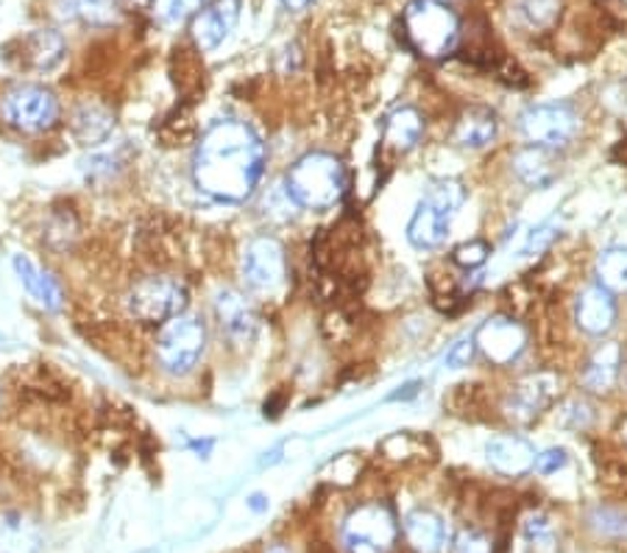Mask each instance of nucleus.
<instances>
[{
  "label": "nucleus",
  "mask_w": 627,
  "mask_h": 553,
  "mask_svg": "<svg viewBox=\"0 0 627 553\" xmlns=\"http://www.w3.org/2000/svg\"><path fill=\"white\" fill-rule=\"evenodd\" d=\"M265 173V143L245 121L223 118L204 134L193 154V179L204 197L221 204H243L254 197Z\"/></svg>",
  "instance_id": "1"
},
{
  "label": "nucleus",
  "mask_w": 627,
  "mask_h": 553,
  "mask_svg": "<svg viewBox=\"0 0 627 553\" xmlns=\"http://www.w3.org/2000/svg\"><path fill=\"white\" fill-rule=\"evenodd\" d=\"M282 191L302 210H330L348 191L346 168L337 157L326 154V151H313V154H304L302 160L293 162Z\"/></svg>",
  "instance_id": "2"
},
{
  "label": "nucleus",
  "mask_w": 627,
  "mask_h": 553,
  "mask_svg": "<svg viewBox=\"0 0 627 553\" xmlns=\"http://www.w3.org/2000/svg\"><path fill=\"white\" fill-rule=\"evenodd\" d=\"M463 199H466V188L457 179H435V182H429L422 202L413 210L411 224H407V241L416 249H422V252L444 247Z\"/></svg>",
  "instance_id": "3"
},
{
  "label": "nucleus",
  "mask_w": 627,
  "mask_h": 553,
  "mask_svg": "<svg viewBox=\"0 0 627 553\" xmlns=\"http://www.w3.org/2000/svg\"><path fill=\"white\" fill-rule=\"evenodd\" d=\"M402 29L413 51L429 59L446 57L457 46L461 34L457 14L441 0H411L402 18Z\"/></svg>",
  "instance_id": "4"
},
{
  "label": "nucleus",
  "mask_w": 627,
  "mask_h": 553,
  "mask_svg": "<svg viewBox=\"0 0 627 553\" xmlns=\"http://www.w3.org/2000/svg\"><path fill=\"white\" fill-rule=\"evenodd\" d=\"M206 350V328L199 316L179 313V316L162 322L156 335V361L168 375L182 378L193 372Z\"/></svg>",
  "instance_id": "5"
},
{
  "label": "nucleus",
  "mask_w": 627,
  "mask_h": 553,
  "mask_svg": "<svg viewBox=\"0 0 627 553\" xmlns=\"http://www.w3.org/2000/svg\"><path fill=\"white\" fill-rule=\"evenodd\" d=\"M400 536L394 512L388 503L371 501L352 509L341 525V540L346 553H391Z\"/></svg>",
  "instance_id": "6"
},
{
  "label": "nucleus",
  "mask_w": 627,
  "mask_h": 553,
  "mask_svg": "<svg viewBox=\"0 0 627 553\" xmlns=\"http://www.w3.org/2000/svg\"><path fill=\"white\" fill-rule=\"evenodd\" d=\"M0 115L12 129L26 134H40L57 127L59 101L48 87L20 84L0 101Z\"/></svg>",
  "instance_id": "7"
},
{
  "label": "nucleus",
  "mask_w": 627,
  "mask_h": 553,
  "mask_svg": "<svg viewBox=\"0 0 627 553\" xmlns=\"http://www.w3.org/2000/svg\"><path fill=\"white\" fill-rule=\"evenodd\" d=\"M129 313L140 322H168L188 308V289L171 276H145L129 291Z\"/></svg>",
  "instance_id": "8"
},
{
  "label": "nucleus",
  "mask_w": 627,
  "mask_h": 553,
  "mask_svg": "<svg viewBox=\"0 0 627 553\" xmlns=\"http://www.w3.org/2000/svg\"><path fill=\"white\" fill-rule=\"evenodd\" d=\"M519 129L538 149H564L577 132V115L569 104H533L519 115Z\"/></svg>",
  "instance_id": "9"
},
{
  "label": "nucleus",
  "mask_w": 627,
  "mask_h": 553,
  "mask_svg": "<svg viewBox=\"0 0 627 553\" xmlns=\"http://www.w3.org/2000/svg\"><path fill=\"white\" fill-rule=\"evenodd\" d=\"M240 269H243V280L251 291H257V294H271V291H276L282 283H285V274H287L285 247L271 235L254 238V241L245 247Z\"/></svg>",
  "instance_id": "10"
},
{
  "label": "nucleus",
  "mask_w": 627,
  "mask_h": 553,
  "mask_svg": "<svg viewBox=\"0 0 627 553\" xmlns=\"http://www.w3.org/2000/svg\"><path fill=\"white\" fill-rule=\"evenodd\" d=\"M477 352H483L494 366H510L527 350V330L516 319L494 316L485 319L474 333Z\"/></svg>",
  "instance_id": "11"
},
{
  "label": "nucleus",
  "mask_w": 627,
  "mask_h": 553,
  "mask_svg": "<svg viewBox=\"0 0 627 553\" xmlns=\"http://www.w3.org/2000/svg\"><path fill=\"white\" fill-rule=\"evenodd\" d=\"M555 394H558V378L549 375V372H538V375L525 378V381H519L510 389L508 400H505V411L514 422L527 425L553 403Z\"/></svg>",
  "instance_id": "12"
},
{
  "label": "nucleus",
  "mask_w": 627,
  "mask_h": 553,
  "mask_svg": "<svg viewBox=\"0 0 627 553\" xmlns=\"http://www.w3.org/2000/svg\"><path fill=\"white\" fill-rule=\"evenodd\" d=\"M485 459H488V464L496 473L519 479V475L530 473L533 464H536V448L525 436L499 433V436H494L485 444Z\"/></svg>",
  "instance_id": "13"
},
{
  "label": "nucleus",
  "mask_w": 627,
  "mask_h": 553,
  "mask_svg": "<svg viewBox=\"0 0 627 553\" xmlns=\"http://www.w3.org/2000/svg\"><path fill=\"white\" fill-rule=\"evenodd\" d=\"M575 322L586 335L603 339L616 324V300L603 285H588L575 302Z\"/></svg>",
  "instance_id": "14"
},
{
  "label": "nucleus",
  "mask_w": 627,
  "mask_h": 553,
  "mask_svg": "<svg viewBox=\"0 0 627 553\" xmlns=\"http://www.w3.org/2000/svg\"><path fill=\"white\" fill-rule=\"evenodd\" d=\"M237 23V0H218L193 18V40L201 51H215Z\"/></svg>",
  "instance_id": "15"
},
{
  "label": "nucleus",
  "mask_w": 627,
  "mask_h": 553,
  "mask_svg": "<svg viewBox=\"0 0 627 553\" xmlns=\"http://www.w3.org/2000/svg\"><path fill=\"white\" fill-rule=\"evenodd\" d=\"M215 313L221 319V328L226 330L229 339L234 341H251L254 330H257V316L251 311V305L245 302V296H240L237 291L221 289L215 294Z\"/></svg>",
  "instance_id": "16"
},
{
  "label": "nucleus",
  "mask_w": 627,
  "mask_h": 553,
  "mask_svg": "<svg viewBox=\"0 0 627 553\" xmlns=\"http://www.w3.org/2000/svg\"><path fill=\"white\" fill-rule=\"evenodd\" d=\"M496 134H499V118L491 110H485V107H474V110L463 112V118L457 121L455 143L461 149L479 151L488 149L496 140Z\"/></svg>",
  "instance_id": "17"
},
{
  "label": "nucleus",
  "mask_w": 627,
  "mask_h": 553,
  "mask_svg": "<svg viewBox=\"0 0 627 553\" xmlns=\"http://www.w3.org/2000/svg\"><path fill=\"white\" fill-rule=\"evenodd\" d=\"M424 134V121L413 107H402V110L391 112L388 121H385L383 132V145L394 154H407L418 145Z\"/></svg>",
  "instance_id": "18"
},
{
  "label": "nucleus",
  "mask_w": 627,
  "mask_h": 553,
  "mask_svg": "<svg viewBox=\"0 0 627 553\" xmlns=\"http://www.w3.org/2000/svg\"><path fill=\"white\" fill-rule=\"evenodd\" d=\"M405 536L416 553H438L446 545L444 520L429 509H416L405 517Z\"/></svg>",
  "instance_id": "19"
},
{
  "label": "nucleus",
  "mask_w": 627,
  "mask_h": 553,
  "mask_svg": "<svg viewBox=\"0 0 627 553\" xmlns=\"http://www.w3.org/2000/svg\"><path fill=\"white\" fill-rule=\"evenodd\" d=\"M12 263L20 276V283L26 285V291H29L42 308H48V311H59V308H62V291H59L57 280H53L48 271H42L40 265L31 263L26 254H14Z\"/></svg>",
  "instance_id": "20"
},
{
  "label": "nucleus",
  "mask_w": 627,
  "mask_h": 553,
  "mask_svg": "<svg viewBox=\"0 0 627 553\" xmlns=\"http://www.w3.org/2000/svg\"><path fill=\"white\" fill-rule=\"evenodd\" d=\"M621 369V346L619 344H605L599 346L591 355V361L586 363V372H583V386L588 392H608L616 383Z\"/></svg>",
  "instance_id": "21"
},
{
  "label": "nucleus",
  "mask_w": 627,
  "mask_h": 553,
  "mask_svg": "<svg viewBox=\"0 0 627 553\" xmlns=\"http://www.w3.org/2000/svg\"><path fill=\"white\" fill-rule=\"evenodd\" d=\"M514 171L527 188H549L555 182V177H558L549 151L538 149V145H527V149H522L514 157Z\"/></svg>",
  "instance_id": "22"
},
{
  "label": "nucleus",
  "mask_w": 627,
  "mask_h": 553,
  "mask_svg": "<svg viewBox=\"0 0 627 553\" xmlns=\"http://www.w3.org/2000/svg\"><path fill=\"white\" fill-rule=\"evenodd\" d=\"M42 540L37 525L23 520L20 514H3L0 517V551L3 553H40Z\"/></svg>",
  "instance_id": "23"
},
{
  "label": "nucleus",
  "mask_w": 627,
  "mask_h": 553,
  "mask_svg": "<svg viewBox=\"0 0 627 553\" xmlns=\"http://www.w3.org/2000/svg\"><path fill=\"white\" fill-rule=\"evenodd\" d=\"M560 0H514L510 18L525 31H544L558 20Z\"/></svg>",
  "instance_id": "24"
},
{
  "label": "nucleus",
  "mask_w": 627,
  "mask_h": 553,
  "mask_svg": "<svg viewBox=\"0 0 627 553\" xmlns=\"http://www.w3.org/2000/svg\"><path fill=\"white\" fill-rule=\"evenodd\" d=\"M23 57L31 68L51 70L62 62L64 57V40L57 31H34L29 40L23 42Z\"/></svg>",
  "instance_id": "25"
},
{
  "label": "nucleus",
  "mask_w": 627,
  "mask_h": 553,
  "mask_svg": "<svg viewBox=\"0 0 627 553\" xmlns=\"http://www.w3.org/2000/svg\"><path fill=\"white\" fill-rule=\"evenodd\" d=\"M594 271H597V285H603L605 291L610 294L627 291V249L610 247L599 252Z\"/></svg>",
  "instance_id": "26"
},
{
  "label": "nucleus",
  "mask_w": 627,
  "mask_h": 553,
  "mask_svg": "<svg viewBox=\"0 0 627 553\" xmlns=\"http://www.w3.org/2000/svg\"><path fill=\"white\" fill-rule=\"evenodd\" d=\"M112 115H109L107 110H101V107H81V110L75 112L73 132L84 145L103 143V140L109 138V132H112Z\"/></svg>",
  "instance_id": "27"
},
{
  "label": "nucleus",
  "mask_w": 627,
  "mask_h": 553,
  "mask_svg": "<svg viewBox=\"0 0 627 553\" xmlns=\"http://www.w3.org/2000/svg\"><path fill=\"white\" fill-rule=\"evenodd\" d=\"M204 7L206 0H151V14L156 18V23L176 29L188 18H195Z\"/></svg>",
  "instance_id": "28"
},
{
  "label": "nucleus",
  "mask_w": 627,
  "mask_h": 553,
  "mask_svg": "<svg viewBox=\"0 0 627 553\" xmlns=\"http://www.w3.org/2000/svg\"><path fill=\"white\" fill-rule=\"evenodd\" d=\"M525 536L533 547H542V551H553L555 545V531L553 523L542 514H533L530 520L525 523Z\"/></svg>",
  "instance_id": "29"
},
{
  "label": "nucleus",
  "mask_w": 627,
  "mask_h": 553,
  "mask_svg": "<svg viewBox=\"0 0 627 553\" xmlns=\"http://www.w3.org/2000/svg\"><path fill=\"white\" fill-rule=\"evenodd\" d=\"M491 254V247L485 241H468L463 243V247H457L455 252H452V260H455L461 269H477V265H483L485 260H488Z\"/></svg>",
  "instance_id": "30"
},
{
  "label": "nucleus",
  "mask_w": 627,
  "mask_h": 553,
  "mask_svg": "<svg viewBox=\"0 0 627 553\" xmlns=\"http://www.w3.org/2000/svg\"><path fill=\"white\" fill-rule=\"evenodd\" d=\"M591 523L605 536H627V517L621 512H616V509H597L591 514Z\"/></svg>",
  "instance_id": "31"
},
{
  "label": "nucleus",
  "mask_w": 627,
  "mask_h": 553,
  "mask_svg": "<svg viewBox=\"0 0 627 553\" xmlns=\"http://www.w3.org/2000/svg\"><path fill=\"white\" fill-rule=\"evenodd\" d=\"M494 540L477 529H463L455 536V553H494Z\"/></svg>",
  "instance_id": "32"
},
{
  "label": "nucleus",
  "mask_w": 627,
  "mask_h": 553,
  "mask_svg": "<svg viewBox=\"0 0 627 553\" xmlns=\"http://www.w3.org/2000/svg\"><path fill=\"white\" fill-rule=\"evenodd\" d=\"M79 14L95 26H109L118 18L112 0H79Z\"/></svg>",
  "instance_id": "33"
},
{
  "label": "nucleus",
  "mask_w": 627,
  "mask_h": 553,
  "mask_svg": "<svg viewBox=\"0 0 627 553\" xmlns=\"http://www.w3.org/2000/svg\"><path fill=\"white\" fill-rule=\"evenodd\" d=\"M477 355V344H474V335H466V339H457L455 344L446 350L444 355V366L449 369H463L474 361Z\"/></svg>",
  "instance_id": "34"
},
{
  "label": "nucleus",
  "mask_w": 627,
  "mask_h": 553,
  "mask_svg": "<svg viewBox=\"0 0 627 553\" xmlns=\"http://www.w3.org/2000/svg\"><path fill=\"white\" fill-rule=\"evenodd\" d=\"M566 461H569V455H566L564 448H549L544 450V453H536V464H533V470H536L538 475H553L566 467Z\"/></svg>",
  "instance_id": "35"
},
{
  "label": "nucleus",
  "mask_w": 627,
  "mask_h": 553,
  "mask_svg": "<svg viewBox=\"0 0 627 553\" xmlns=\"http://www.w3.org/2000/svg\"><path fill=\"white\" fill-rule=\"evenodd\" d=\"M555 235H558V227H555L553 221H547V224L536 227V230L530 232V238H527V243H525V254H527V258H533V254H542L544 249H547L549 243L555 241Z\"/></svg>",
  "instance_id": "36"
},
{
  "label": "nucleus",
  "mask_w": 627,
  "mask_h": 553,
  "mask_svg": "<svg viewBox=\"0 0 627 553\" xmlns=\"http://www.w3.org/2000/svg\"><path fill=\"white\" fill-rule=\"evenodd\" d=\"M560 420L569 428H586L588 422H591V409H588L583 400H572V403H566V409L560 411Z\"/></svg>",
  "instance_id": "37"
},
{
  "label": "nucleus",
  "mask_w": 627,
  "mask_h": 553,
  "mask_svg": "<svg viewBox=\"0 0 627 553\" xmlns=\"http://www.w3.org/2000/svg\"><path fill=\"white\" fill-rule=\"evenodd\" d=\"M285 3V9H291V12H304V9H310L315 3V0H282Z\"/></svg>",
  "instance_id": "38"
},
{
  "label": "nucleus",
  "mask_w": 627,
  "mask_h": 553,
  "mask_svg": "<svg viewBox=\"0 0 627 553\" xmlns=\"http://www.w3.org/2000/svg\"><path fill=\"white\" fill-rule=\"evenodd\" d=\"M418 383H405V386H400V392L391 394V400H402V398H413V394L418 392Z\"/></svg>",
  "instance_id": "39"
},
{
  "label": "nucleus",
  "mask_w": 627,
  "mask_h": 553,
  "mask_svg": "<svg viewBox=\"0 0 627 553\" xmlns=\"http://www.w3.org/2000/svg\"><path fill=\"white\" fill-rule=\"evenodd\" d=\"M621 436H625V442H627V422H625V425H621Z\"/></svg>",
  "instance_id": "40"
},
{
  "label": "nucleus",
  "mask_w": 627,
  "mask_h": 553,
  "mask_svg": "<svg viewBox=\"0 0 627 553\" xmlns=\"http://www.w3.org/2000/svg\"><path fill=\"white\" fill-rule=\"evenodd\" d=\"M271 553H287V551H285V547H274V551H271Z\"/></svg>",
  "instance_id": "41"
},
{
  "label": "nucleus",
  "mask_w": 627,
  "mask_h": 553,
  "mask_svg": "<svg viewBox=\"0 0 627 553\" xmlns=\"http://www.w3.org/2000/svg\"><path fill=\"white\" fill-rule=\"evenodd\" d=\"M138 553H156V551H138Z\"/></svg>",
  "instance_id": "42"
}]
</instances>
